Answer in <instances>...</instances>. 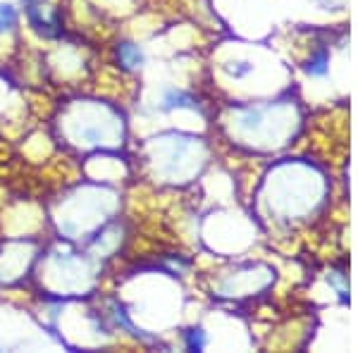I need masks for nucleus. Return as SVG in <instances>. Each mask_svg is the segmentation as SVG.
<instances>
[{"label": "nucleus", "mask_w": 358, "mask_h": 353, "mask_svg": "<svg viewBox=\"0 0 358 353\" xmlns=\"http://www.w3.org/2000/svg\"><path fill=\"white\" fill-rule=\"evenodd\" d=\"M29 24L34 27V31H38L45 38H57L62 36V15L60 10H45L38 3L27 8Z\"/></svg>", "instance_id": "nucleus-1"}, {"label": "nucleus", "mask_w": 358, "mask_h": 353, "mask_svg": "<svg viewBox=\"0 0 358 353\" xmlns=\"http://www.w3.org/2000/svg\"><path fill=\"white\" fill-rule=\"evenodd\" d=\"M115 55H117V62L124 69H138V67L143 65V50L138 48L136 43H131V41L117 43V48H115Z\"/></svg>", "instance_id": "nucleus-2"}, {"label": "nucleus", "mask_w": 358, "mask_h": 353, "mask_svg": "<svg viewBox=\"0 0 358 353\" xmlns=\"http://www.w3.org/2000/svg\"><path fill=\"white\" fill-rule=\"evenodd\" d=\"M17 24V10L8 3H0V34L13 31Z\"/></svg>", "instance_id": "nucleus-3"}, {"label": "nucleus", "mask_w": 358, "mask_h": 353, "mask_svg": "<svg viewBox=\"0 0 358 353\" xmlns=\"http://www.w3.org/2000/svg\"><path fill=\"white\" fill-rule=\"evenodd\" d=\"M306 69H308V74H313V77H322V74L327 72V53L325 50H317V53L308 60Z\"/></svg>", "instance_id": "nucleus-4"}, {"label": "nucleus", "mask_w": 358, "mask_h": 353, "mask_svg": "<svg viewBox=\"0 0 358 353\" xmlns=\"http://www.w3.org/2000/svg\"><path fill=\"white\" fill-rule=\"evenodd\" d=\"M184 344H187L189 351H201L206 346L203 329H189V332H184Z\"/></svg>", "instance_id": "nucleus-5"}]
</instances>
